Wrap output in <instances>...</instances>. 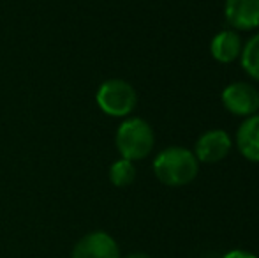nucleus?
Returning <instances> with one entry per match:
<instances>
[{"instance_id":"f257e3e1","label":"nucleus","mask_w":259,"mask_h":258,"mask_svg":"<svg viewBox=\"0 0 259 258\" xmlns=\"http://www.w3.org/2000/svg\"><path fill=\"white\" fill-rule=\"evenodd\" d=\"M199 161L194 152L185 147H167L154 159V173L164 186H187L198 177Z\"/></svg>"},{"instance_id":"f03ea898","label":"nucleus","mask_w":259,"mask_h":258,"mask_svg":"<svg viewBox=\"0 0 259 258\" xmlns=\"http://www.w3.org/2000/svg\"><path fill=\"white\" fill-rule=\"evenodd\" d=\"M115 143L120 156L129 161L145 159L152 152L155 143V134L152 126L140 117L127 119L116 129Z\"/></svg>"},{"instance_id":"7ed1b4c3","label":"nucleus","mask_w":259,"mask_h":258,"mask_svg":"<svg viewBox=\"0 0 259 258\" xmlns=\"http://www.w3.org/2000/svg\"><path fill=\"white\" fill-rule=\"evenodd\" d=\"M97 106L109 117H127L138 104V94L129 82L120 78L106 80L96 94Z\"/></svg>"},{"instance_id":"20e7f679","label":"nucleus","mask_w":259,"mask_h":258,"mask_svg":"<svg viewBox=\"0 0 259 258\" xmlns=\"http://www.w3.org/2000/svg\"><path fill=\"white\" fill-rule=\"evenodd\" d=\"M222 104L236 117H252L259 112V90L250 83L235 82L222 90Z\"/></svg>"},{"instance_id":"39448f33","label":"nucleus","mask_w":259,"mask_h":258,"mask_svg":"<svg viewBox=\"0 0 259 258\" xmlns=\"http://www.w3.org/2000/svg\"><path fill=\"white\" fill-rule=\"evenodd\" d=\"M71 258H122L116 241L103 230L83 235L74 244Z\"/></svg>"},{"instance_id":"423d86ee","label":"nucleus","mask_w":259,"mask_h":258,"mask_svg":"<svg viewBox=\"0 0 259 258\" xmlns=\"http://www.w3.org/2000/svg\"><path fill=\"white\" fill-rule=\"evenodd\" d=\"M233 140L224 129H210L196 141L194 156L199 163H219L231 152Z\"/></svg>"},{"instance_id":"0eeeda50","label":"nucleus","mask_w":259,"mask_h":258,"mask_svg":"<svg viewBox=\"0 0 259 258\" xmlns=\"http://www.w3.org/2000/svg\"><path fill=\"white\" fill-rule=\"evenodd\" d=\"M224 16L233 30H254L259 27V0H226Z\"/></svg>"},{"instance_id":"6e6552de","label":"nucleus","mask_w":259,"mask_h":258,"mask_svg":"<svg viewBox=\"0 0 259 258\" xmlns=\"http://www.w3.org/2000/svg\"><path fill=\"white\" fill-rule=\"evenodd\" d=\"M242 39L233 28L221 30L213 39H211L210 52L217 62L221 64H231L242 55Z\"/></svg>"},{"instance_id":"1a4fd4ad","label":"nucleus","mask_w":259,"mask_h":258,"mask_svg":"<svg viewBox=\"0 0 259 258\" xmlns=\"http://www.w3.org/2000/svg\"><path fill=\"white\" fill-rule=\"evenodd\" d=\"M236 147L240 154L252 163H259V114L247 117L236 131Z\"/></svg>"},{"instance_id":"9d476101","label":"nucleus","mask_w":259,"mask_h":258,"mask_svg":"<svg viewBox=\"0 0 259 258\" xmlns=\"http://www.w3.org/2000/svg\"><path fill=\"white\" fill-rule=\"evenodd\" d=\"M242 67L252 80L259 82V32L249 39L242 48Z\"/></svg>"},{"instance_id":"9b49d317","label":"nucleus","mask_w":259,"mask_h":258,"mask_svg":"<svg viewBox=\"0 0 259 258\" xmlns=\"http://www.w3.org/2000/svg\"><path fill=\"white\" fill-rule=\"evenodd\" d=\"M136 179V166L129 159L120 158L109 166V180L116 188H127Z\"/></svg>"},{"instance_id":"f8f14e48","label":"nucleus","mask_w":259,"mask_h":258,"mask_svg":"<svg viewBox=\"0 0 259 258\" xmlns=\"http://www.w3.org/2000/svg\"><path fill=\"white\" fill-rule=\"evenodd\" d=\"M222 258H257L254 253H249L245 249H233V251L226 253Z\"/></svg>"},{"instance_id":"ddd939ff","label":"nucleus","mask_w":259,"mask_h":258,"mask_svg":"<svg viewBox=\"0 0 259 258\" xmlns=\"http://www.w3.org/2000/svg\"><path fill=\"white\" fill-rule=\"evenodd\" d=\"M123 258H152V256H148L147 253H131V255H127Z\"/></svg>"}]
</instances>
